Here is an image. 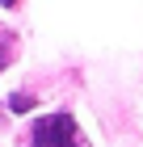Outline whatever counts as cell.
<instances>
[{"instance_id": "cell-1", "label": "cell", "mask_w": 143, "mask_h": 147, "mask_svg": "<svg viewBox=\"0 0 143 147\" xmlns=\"http://www.w3.org/2000/svg\"><path fill=\"white\" fill-rule=\"evenodd\" d=\"M34 147H84L72 113H46L34 122Z\"/></svg>"}, {"instance_id": "cell-2", "label": "cell", "mask_w": 143, "mask_h": 147, "mask_svg": "<svg viewBox=\"0 0 143 147\" xmlns=\"http://www.w3.org/2000/svg\"><path fill=\"white\" fill-rule=\"evenodd\" d=\"M9 109H13V113L34 109V97H30V92H13V97H9Z\"/></svg>"}, {"instance_id": "cell-3", "label": "cell", "mask_w": 143, "mask_h": 147, "mask_svg": "<svg viewBox=\"0 0 143 147\" xmlns=\"http://www.w3.org/2000/svg\"><path fill=\"white\" fill-rule=\"evenodd\" d=\"M4 63H9V55H0V67H4Z\"/></svg>"}, {"instance_id": "cell-4", "label": "cell", "mask_w": 143, "mask_h": 147, "mask_svg": "<svg viewBox=\"0 0 143 147\" xmlns=\"http://www.w3.org/2000/svg\"><path fill=\"white\" fill-rule=\"evenodd\" d=\"M4 4H13V0H4Z\"/></svg>"}]
</instances>
